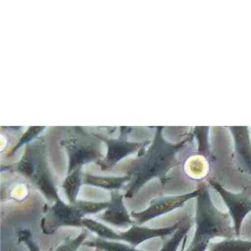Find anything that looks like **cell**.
Here are the masks:
<instances>
[{"label":"cell","mask_w":251,"mask_h":251,"mask_svg":"<svg viewBox=\"0 0 251 251\" xmlns=\"http://www.w3.org/2000/svg\"><path fill=\"white\" fill-rule=\"evenodd\" d=\"M199 188V195L196 198L195 233L186 251H206L213 239L236 237L229 214L222 212L214 205L205 183H201Z\"/></svg>","instance_id":"1"},{"label":"cell","mask_w":251,"mask_h":251,"mask_svg":"<svg viewBox=\"0 0 251 251\" xmlns=\"http://www.w3.org/2000/svg\"><path fill=\"white\" fill-rule=\"evenodd\" d=\"M108 202L77 201L75 203H65L62 200L53 205H46L41 228L45 234L52 235L63 227H83L86 216L96 214L106 209Z\"/></svg>","instance_id":"2"},{"label":"cell","mask_w":251,"mask_h":251,"mask_svg":"<svg viewBox=\"0 0 251 251\" xmlns=\"http://www.w3.org/2000/svg\"><path fill=\"white\" fill-rule=\"evenodd\" d=\"M200 193V188L181 195H169L160 197L152 200L149 206L141 211L130 212L132 218L136 220L135 223L139 226L145 224L153 219L168 214L171 211L183 207L191 200L198 198Z\"/></svg>","instance_id":"3"},{"label":"cell","mask_w":251,"mask_h":251,"mask_svg":"<svg viewBox=\"0 0 251 251\" xmlns=\"http://www.w3.org/2000/svg\"><path fill=\"white\" fill-rule=\"evenodd\" d=\"M209 184L219 194L227 207L233 223L235 235L236 238H239L244 220L251 213V197L245 192L240 193L230 192L216 180H210Z\"/></svg>","instance_id":"4"},{"label":"cell","mask_w":251,"mask_h":251,"mask_svg":"<svg viewBox=\"0 0 251 251\" xmlns=\"http://www.w3.org/2000/svg\"><path fill=\"white\" fill-rule=\"evenodd\" d=\"M180 220L173 226L158 228L142 227L139 225L134 224L126 231L119 233L118 242H126L136 248L138 245L150 239L158 237L163 238L174 234L180 227Z\"/></svg>","instance_id":"5"},{"label":"cell","mask_w":251,"mask_h":251,"mask_svg":"<svg viewBox=\"0 0 251 251\" xmlns=\"http://www.w3.org/2000/svg\"><path fill=\"white\" fill-rule=\"evenodd\" d=\"M108 206L98 218L116 227H127L136 224L124 203L125 195L111 191Z\"/></svg>","instance_id":"6"},{"label":"cell","mask_w":251,"mask_h":251,"mask_svg":"<svg viewBox=\"0 0 251 251\" xmlns=\"http://www.w3.org/2000/svg\"><path fill=\"white\" fill-rule=\"evenodd\" d=\"M130 181V177L127 176L121 177H104V176H92L86 174L83 176V183L84 185L108 189L111 191H118L125 188Z\"/></svg>","instance_id":"7"},{"label":"cell","mask_w":251,"mask_h":251,"mask_svg":"<svg viewBox=\"0 0 251 251\" xmlns=\"http://www.w3.org/2000/svg\"><path fill=\"white\" fill-rule=\"evenodd\" d=\"M83 175L80 169L75 170L73 173H70L64 179L61 187L65 192L69 203H75L78 201L77 197H78L80 188L83 184Z\"/></svg>","instance_id":"8"},{"label":"cell","mask_w":251,"mask_h":251,"mask_svg":"<svg viewBox=\"0 0 251 251\" xmlns=\"http://www.w3.org/2000/svg\"><path fill=\"white\" fill-rule=\"evenodd\" d=\"M192 227V221L189 216H186L180 220L179 228L176 230L171 238L165 241L162 248L159 251H177L183 242V239L187 236L188 233Z\"/></svg>","instance_id":"9"},{"label":"cell","mask_w":251,"mask_h":251,"mask_svg":"<svg viewBox=\"0 0 251 251\" xmlns=\"http://www.w3.org/2000/svg\"><path fill=\"white\" fill-rule=\"evenodd\" d=\"M208 251H251V241L236 237L224 239L221 242H211Z\"/></svg>","instance_id":"10"},{"label":"cell","mask_w":251,"mask_h":251,"mask_svg":"<svg viewBox=\"0 0 251 251\" xmlns=\"http://www.w3.org/2000/svg\"><path fill=\"white\" fill-rule=\"evenodd\" d=\"M83 245L102 251H139L130 245H126L118 241L105 240L99 237L86 241Z\"/></svg>","instance_id":"11"},{"label":"cell","mask_w":251,"mask_h":251,"mask_svg":"<svg viewBox=\"0 0 251 251\" xmlns=\"http://www.w3.org/2000/svg\"><path fill=\"white\" fill-rule=\"evenodd\" d=\"M83 227L95 233L101 239L109 241H118L119 233L114 231L111 227L104 225L100 222L90 218L83 220Z\"/></svg>","instance_id":"12"},{"label":"cell","mask_w":251,"mask_h":251,"mask_svg":"<svg viewBox=\"0 0 251 251\" xmlns=\"http://www.w3.org/2000/svg\"><path fill=\"white\" fill-rule=\"evenodd\" d=\"M88 230H83L81 233L75 238L67 237L58 246L55 251H77L86 242Z\"/></svg>","instance_id":"13"},{"label":"cell","mask_w":251,"mask_h":251,"mask_svg":"<svg viewBox=\"0 0 251 251\" xmlns=\"http://www.w3.org/2000/svg\"><path fill=\"white\" fill-rule=\"evenodd\" d=\"M17 239L20 243L24 244L28 251H41L37 242L35 241L32 232L29 229H23L19 231Z\"/></svg>","instance_id":"14"},{"label":"cell","mask_w":251,"mask_h":251,"mask_svg":"<svg viewBox=\"0 0 251 251\" xmlns=\"http://www.w3.org/2000/svg\"><path fill=\"white\" fill-rule=\"evenodd\" d=\"M187 240H188V238H187V236H186V237L184 239H183V242H182L181 247H180V251H186V243H187Z\"/></svg>","instance_id":"15"},{"label":"cell","mask_w":251,"mask_h":251,"mask_svg":"<svg viewBox=\"0 0 251 251\" xmlns=\"http://www.w3.org/2000/svg\"><path fill=\"white\" fill-rule=\"evenodd\" d=\"M95 251H101V250H99V249H95Z\"/></svg>","instance_id":"16"}]
</instances>
